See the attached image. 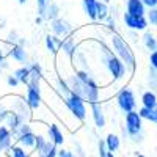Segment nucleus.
Returning a JSON list of instances; mask_svg holds the SVG:
<instances>
[{
  "mask_svg": "<svg viewBox=\"0 0 157 157\" xmlns=\"http://www.w3.org/2000/svg\"><path fill=\"white\" fill-rule=\"evenodd\" d=\"M49 29H50L52 35H55V36L60 38V39L66 38V36H69V35H72V33L75 32L74 25H72L68 19H64V17H61V16L57 17V19H54V21H50V22H49Z\"/></svg>",
  "mask_w": 157,
  "mask_h": 157,
  "instance_id": "nucleus-9",
  "label": "nucleus"
},
{
  "mask_svg": "<svg viewBox=\"0 0 157 157\" xmlns=\"http://www.w3.org/2000/svg\"><path fill=\"white\" fill-rule=\"evenodd\" d=\"M141 41H143V46H145L149 52H154L157 50V38L152 32H145L143 33V38H141Z\"/></svg>",
  "mask_w": 157,
  "mask_h": 157,
  "instance_id": "nucleus-27",
  "label": "nucleus"
},
{
  "mask_svg": "<svg viewBox=\"0 0 157 157\" xmlns=\"http://www.w3.org/2000/svg\"><path fill=\"white\" fill-rule=\"evenodd\" d=\"M0 157H5V155H3V154H0Z\"/></svg>",
  "mask_w": 157,
  "mask_h": 157,
  "instance_id": "nucleus-45",
  "label": "nucleus"
},
{
  "mask_svg": "<svg viewBox=\"0 0 157 157\" xmlns=\"http://www.w3.org/2000/svg\"><path fill=\"white\" fill-rule=\"evenodd\" d=\"M6 85H8L10 88H17L21 83L16 80V77L13 75V74H8V75H6Z\"/></svg>",
  "mask_w": 157,
  "mask_h": 157,
  "instance_id": "nucleus-36",
  "label": "nucleus"
},
{
  "mask_svg": "<svg viewBox=\"0 0 157 157\" xmlns=\"http://www.w3.org/2000/svg\"><path fill=\"white\" fill-rule=\"evenodd\" d=\"M24 99L27 102V105L30 107L32 113L39 110L43 107V88H41V82H35L30 80V83L25 86V94Z\"/></svg>",
  "mask_w": 157,
  "mask_h": 157,
  "instance_id": "nucleus-5",
  "label": "nucleus"
},
{
  "mask_svg": "<svg viewBox=\"0 0 157 157\" xmlns=\"http://www.w3.org/2000/svg\"><path fill=\"white\" fill-rule=\"evenodd\" d=\"M13 75H14L16 80H17L21 85H24V86H27V85L30 83V69H29L27 64L16 68L14 71H13Z\"/></svg>",
  "mask_w": 157,
  "mask_h": 157,
  "instance_id": "nucleus-22",
  "label": "nucleus"
},
{
  "mask_svg": "<svg viewBox=\"0 0 157 157\" xmlns=\"http://www.w3.org/2000/svg\"><path fill=\"white\" fill-rule=\"evenodd\" d=\"M135 157H146V155L141 154V152H135Z\"/></svg>",
  "mask_w": 157,
  "mask_h": 157,
  "instance_id": "nucleus-43",
  "label": "nucleus"
},
{
  "mask_svg": "<svg viewBox=\"0 0 157 157\" xmlns=\"http://www.w3.org/2000/svg\"><path fill=\"white\" fill-rule=\"evenodd\" d=\"M141 2H143V5L146 6V10L155 8V6H157V0H141Z\"/></svg>",
  "mask_w": 157,
  "mask_h": 157,
  "instance_id": "nucleus-39",
  "label": "nucleus"
},
{
  "mask_svg": "<svg viewBox=\"0 0 157 157\" xmlns=\"http://www.w3.org/2000/svg\"><path fill=\"white\" fill-rule=\"evenodd\" d=\"M146 19L149 22V25L152 27H157V6L155 8H149L146 11Z\"/></svg>",
  "mask_w": 157,
  "mask_h": 157,
  "instance_id": "nucleus-32",
  "label": "nucleus"
},
{
  "mask_svg": "<svg viewBox=\"0 0 157 157\" xmlns=\"http://www.w3.org/2000/svg\"><path fill=\"white\" fill-rule=\"evenodd\" d=\"M149 66L157 72V50H154V52L149 54Z\"/></svg>",
  "mask_w": 157,
  "mask_h": 157,
  "instance_id": "nucleus-37",
  "label": "nucleus"
},
{
  "mask_svg": "<svg viewBox=\"0 0 157 157\" xmlns=\"http://www.w3.org/2000/svg\"><path fill=\"white\" fill-rule=\"evenodd\" d=\"M78 47H80V44H78V41L75 39V32L72 33V35H69V36H66V38H63L61 39V44H60V54L61 55H64L69 61L74 58V55L77 54V50H78ZM58 54V55H60Z\"/></svg>",
  "mask_w": 157,
  "mask_h": 157,
  "instance_id": "nucleus-12",
  "label": "nucleus"
},
{
  "mask_svg": "<svg viewBox=\"0 0 157 157\" xmlns=\"http://www.w3.org/2000/svg\"><path fill=\"white\" fill-rule=\"evenodd\" d=\"M60 13H61L60 5L55 2V0H49V2L46 3V6L43 8V11L39 13L38 16L43 17L44 22H50V21H54V19L60 17Z\"/></svg>",
  "mask_w": 157,
  "mask_h": 157,
  "instance_id": "nucleus-16",
  "label": "nucleus"
},
{
  "mask_svg": "<svg viewBox=\"0 0 157 157\" xmlns=\"http://www.w3.org/2000/svg\"><path fill=\"white\" fill-rule=\"evenodd\" d=\"M64 82L69 86L71 93L77 94L80 99H83L88 104L93 102H101V94H102V88L98 83V80L93 77L91 72L86 71H74L71 74L63 75Z\"/></svg>",
  "mask_w": 157,
  "mask_h": 157,
  "instance_id": "nucleus-1",
  "label": "nucleus"
},
{
  "mask_svg": "<svg viewBox=\"0 0 157 157\" xmlns=\"http://www.w3.org/2000/svg\"><path fill=\"white\" fill-rule=\"evenodd\" d=\"M27 66L30 69V80H35V82H43L44 80V69L41 66V63L29 61Z\"/></svg>",
  "mask_w": 157,
  "mask_h": 157,
  "instance_id": "nucleus-21",
  "label": "nucleus"
},
{
  "mask_svg": "<svg viewBox=\"0 0 157 157\" xmlns=\"http://www.w3.org/2000/svg\"><path fill=\"white\" fill-rule=\"evenodd\" d=\"M8 107H10V110H13L14 113H17V115L22 118L24 123H30V121H32L33 115H32L30 107L27 105V102H25L24 96H13Z\"/></svg>",
  "mask_w": 157,
  "mask_h": 157,
  "instance_id": "nucleus-10",
  "label": "nucleus"
},
{
  "mask_svg": "<svg viewBox=\"0 0 157 157\" xmlns=\"http://www.w3.org/2000/svg\"><path fill=\"white\" fill-rule=\"evenodd\" d=\"M8 113H10V107H8V104H6V102H3V101H0V124H3V123H5Z\"/></svg>",
  "mask_w": 157,
  "mask_h": 157,
  "instance_id": "nucleus-33",
  "label": "nucleus"
},
{
  "mask_svg": "<svg viewBox=\"0 0 157 157\" xmlns=\"http://www.w3.org/2000/svg\"><path fill=\"white\" fill-rule=\"evenodd\" d=\"M8 68H10V61H8V57H6V50H5L3 44L0 43V74L5 72Z\"/></svg>",
  "mask_w": 157,
  "mask_h": 157,
  "instance_id": "nucleus-30",
  "label": "nucleus"
},
{
  "mask_svg": "<svg viewBox=\"0 0 157 157\" xmlns=\"http://www.w3.org/2000/svg\"><path fill=\"white\" fill-rule=\"evenodd\" d=\"M17 2H19V5H25V3L29 2V0H17Z\"/></svg>",
  "mask_w": 157,
  "mask_h": 157,
  "instance_id": "nucleus-42",
  "label": "nucleus"
},
{
  "mask_svg": "<svg viewBox=\"0 0 157 157\" xmlns=\"http://www.w3.org/2000/svg\"><path fill=\"white\" fill-rule=\"evenodd\" d=\"M6 57L11 58L13 61L19 63L21 66H24V64H29V61H30V55H29V52H27V47H22V46H19V44L8 46Z\"/></svg>",
  "mask_w": 157,
  "mask_h": 157,
  "instance_id": "nucleus-13",
  "label": "nucleus"
},
{
  "mask_svg": "<svg viewBox=\"0 0 157 157\" xmlns=\"http://www.w3.org/2000/svg\"><path fill=\"white\" fill-rule=\"evenodd\" d=\"M115 101H116V105L124 115L129 113V112H134L137 110V98H135V93L130 88L127 86H123L120 91L116 93L115 96Z\"/></svg>",
  "mask_w": 157,
  "mask_h": 157,
  "instance_id": "nucleus-7",
  "label": "nucleus"
},
{
  "mask_svg": "<svg viewBox=\"0 0 157 157\" xmlns=\"http://www.w3.org/2000/svg\"><path fill=\"white\" fill-rule=\"evenodd\" d=\"M109 151L105 148V143H104V138L102 140H98V155L99 157H107Z\"/></svg>",
  "mask_w": 157,
  "mask_h": 157,
  "instance_id": "nucleus-35",
  "label": "nucleus"
},
{
  "mask_svg": "<svg viewBox=\"0 0 157 157\" xmlns=\"http://www.w3.org/2000/svg\"><path fill=\"white\" fill-rule=\"evenodd\" d=\"M96 8L98 0H82V10L90 21H96Z\"/></svg>",
  "mask_w": 157,
  "mask_h": 157,
  "instance_id": "nucleus-26",
  "label": "nucleus"
},
{
  "mask_svg": "<svg viewBox=\"0 0 157 157\" xmlns=\"http://www.w3.org/2000/svg\"><path fill=\"white\" fill-rule=\"evenodd\" d=\"M140 102H141L143 109H154L157 105V94L154 93V91L148 90V91H145V93L141 94Z\"/></svg>",
  "mask_w": 157,
  "mask_h": 157,
  "instance_id": "nucleus-25",
  "label": "nucleus"
},
{
  "mask_svg": "<svg viewBox=\"0 0 157 157\" xmlns=\"http://www.w3.org/2000/svg\"><path fill=\"white\" fill-rule=\"evenodd\" d=\"M58 98H60V101L63 102V105L68 109V112L71 113V116L77 123H85L86 116H88V109H86V102L83 99H80L77 94L71 93V91L68 94L58 96Z\"/></svg>",
  "mask_w": 157,
  "mask_h": 157,
  "instance_id": "nucleus-4",
  "label": "nucleus"
},
{
  "mask_svg": "<svg viewBox=\"0 0 157 157\" xmlns=\"http://www.w3.org/2000/svg\"><path fill=\"white\" fill-rule=\"evenodd\" d=\"M19 38H21V35H19L16 30H10V32H8V35H6V38H5V44H6V46L17 44Z\"/></svg>",
  "mask_w": 157,
  "mask_h": 157,
  "instance_id": "nucleus-31",
  "label": "nucleus"
},
{
  "mask_svg": "<svg viewBox=\"0 0 157 157\" xmlns=\"http://www.w3.org/2000/svg\"><path fill=\"white\" fill-rule=\"evenodd\" d=\"M107 157H116V155H115L113 152H109V154H107Z\"/></svg>",
  "mask_w": 157,
  "mask_h": 157,
  "instance_id": "nucleus-44",
  "label": "nucleus"
},
{
  "mask_svg": "<svg viewBox=\"0 0 157 157\" xmlns=\"http://www.w3.org/2000/svg\"><path fill=\"white\" fill-rule=\"evenodd\" d=\"M90 110H91V120L94 123L96 129H104L107 124V116H105V110H104L102 102H93L90 104Z\"/></svg>",
  "mask_w": 157,
  "mask_h": 157,
  "instance_id": "nucleus-15",
  "label": "nucleus"
},
{
  "mask_svg": "<svg viewBox=\"0 0 157 157\" xmlns=\"http://www.w3.org/2000/svg\"><path fill=\"white\" fill-rule=\"evenodd\" d=\"M60 44H61V39L57 38L55 35L47 33L44 36V46L49 54H52L54 57H58V54H60Z\"/></svg>",
  "mask_w": 157,
  "mask_h": 157,
  "instance_id": "nucleus-18",
  "label": "nucleus"
},
{
  "mask_svg": "<svg viewBox=\"0 0 157 157\" xmlns=\"http://www.w3.org/2000/svg\"><path fill=\"white\" fill-rule=\"evenodd\" d=\"M104 143H105V148H107V151L109 152H118L120 151V148H121V138H120V135H116V134H113V132H110V134H107L105 135V138H104Z\"/></svg>",
  "mask_w": 157,
  "mask_h": 157,
  "instance_id": "nucleus-20",
  "label": "nucleus"
},
{
  "mask_svg": "<svg viewBox=\"0 0 157 157\" xmlns=\"http://www.w3.org/2000/svg\"><path fill=\"white\" fill-rule=\"evenodd\" d=\"M138 112V115L141 116V120H146V121H151V123H154V124H157V105L154 107V109H140V110H137Z\"/></svg>",
  "mask_w": 157,
  "mask_h": 157,
  "instance_id": "nucleus-29",
  "label": "nucleus"
},
{
  "mask_svg": "<svg viewBox=\"0 0 157 157\" xmlns=\"http://www.w3.org/2000/svg\"><path fill=\"white\" fill-rule=\"evenodd\" d=\"M101 60L104 63V66H105V69L109 71V74L112 75V80L113 82H118V80H123V78L126 77L127 74V69L124 66V63L118 58L113 52L110 50V47H107L105 44L101 43Z\"/></svg>",
  "mask_w": 157,
  "mask_h": 157,
  "instance_id": "nucleus-3",
  "label": "nucleus"
},
{
  "mask_svg": "<svg viewBox=\"0 0 157 157\" xmlns=\"http://www.w3.org/2000/svg\"><path fill=\"white\" fill-rule=\"evenodd\" d=\"M0 29H5V19L0 21Z\"/></svg>",
  "mask_w": 157,
  "mask_h": 157,
  "instance_id": "nucleus-41",
  "label": "nucleus"
},
{
  "mask_svg": "<svg viewBox=\"0 0 157 157\" xmlns=\"http://www.w3.org/2000/svg\"><path fill=\"white\" fill-rule=\"evenodd\" d=\"M124 132L130 138H137L143 132V120L137 110L124 115Z\"/></svg>",
  "mask_w": 157,
  "mask_h": 157,
  "instance_id": "nucleus-8",
  "label": "nucleus"
},
{
  "mask_svg": "<svg viewBox=\"0 0 157 157\" xmlns=\"http://www.w3.org/2000/svg\"><path fill=\"white\" fill-rule=\"evenodd\" d=\"M13 145H14L13 132L5 124H0V154H5Z\"/></svg>",
  "mask_w": 157,
  "mask_h": 157,
  "instance_id": "nucleus-17",
  "label": "nucleus"
},
{
  "mask_svg": "<svg viewBox=\"0 0 157 157\" xmlns=\"http://www.w3.org/2000/svg\"><path fill=\"white\" fill-rule=\"evenodd\" d=\"M123 22L126 25V29L132 30V32H146L149 27V22L146 16H134L124 11L123 14Z\"/></svg>",
  "mask_w": 157,
  "mask_h": 157,
  "instance_id": "nucleus-11",
  "label": "nucleus"
},
{
  "mask_svg": "<svg viewBox=\"0 0 157 157\" xmlns=\"http://www.w3.org/2000/svg\"><path fill=\"white\" fill-rule=\"evenodd\" d=\"M46 138L52 143V145H55L57 148L63 146L64 141H66V137H64L61 127L57 123H49L47 124V127H46Z\"/></svg>",
  "mask_w": 157,
  "mask_h": 157,
  "instance_id": "nucleus-14",
  "label": "nucleus"
},
{
  "mask_svg": "<svg viewBox=\"0 0 157 157\" xmlns=\"http://www.w3.org/2000/svg\"><path fill=\"white\" fill-rule=\"evenodd\" d=\"M32 154H35V157H57L58 155V148L55 145H52V143L47 140V143L43 148H39L38 151H35Z\"/></svg>",
  "mask_w": 157,
  "mask_h": 157,
  "instance_id": "nucleus-23",
  "label": "nucleus"
},
{
  "mask_svg": "<svg viewBox=\"0 0 157 157\" xmlns=\"http://www.w3.org/2000/svg\"><path fill=\"white\" fill-rule=\"evenodd\" d=\"M110 50L120 58L126 69L132 74L137 68V58H135V52L132 50L130 44L120 35V33H110Z\"/></svg>",
  "mask_w": 157,
  "mask_h": 157,
  "instance_id": "nucleus-2",
  "label": "nucleus"
},
{
  "mask_svg": "<svg viewBox=\"0 0 157 157\" xmlns=\"http://www.w3.org/2000/svg\"><path fill=\"white\" fill-rule=\"evenodd\" d=\"M57 157H58V155H57Z\"/></svg>",
  "mask_w": 157,
  "mask_h": 157,
  "instance_id": "nucleus-46",
  "label": "nucleus"
},
{
  "mask_svg": "<svg viewBox=\"0 0 157 157\" xmlns=\"http://www.w3.org/2000/svg\"><path fill=\"white\" fill-rule=\"evenodd\" d=\"M47 2H49V0H36V13H38V14L43 11V8L46 6Z\"/></svg>",
  "mask_w": 157,
  "mask_h": 157,
  "instance_id": "nucleus-38",
  "label": "nucleus"
},
{
  "mask_svg": "<svg viewBox=\"0 0 157 157\" xmlns=\"http://www.w3.org/2000/svg\"><path fill=\"white\" fill-rule=\"evenodd\" d=\"M13 135H14V145H19V146L25 148L27 151H33L35 140H36V132L33 130V126L30 123L22 124L17 130L13 132Z\"/></svg>",
  "mask_w": 157,
  "mask_h": 157,
  "instance_id": "nucleus-6",
  "label": "nucleus"
},
{
  "mask_svg": "<svg viewBox=\"0 0 157 157\" xmlns=\"http://www.w3.org/2000/svg\"><path fill=\"white\" fill-rule=\"evenodd\" d=\"M3 155L5 157H32V151H27L19 145H13Z\"/></svg>",
  "mask_w": 157,
  "mask_h": 157,
  "instance_id": "nucleus-28",
  "label": "nucleus"
},
{
  "mask_svg": "<svg viewBox=\"0 0 157 157\" xmlns=\"http://www.w3.org/2000/svg\"><path fill=\"white\" fill-rule=\"evenodd\" d=\"M35 24H36V25H43V24H44L43 17H39V16H36V19H35Z\"/></svg>",
  "mask_w": 157,
  "mask_h": 157,
  "instance_id": "nucleus-40",
  "label": "nucleus"
},
{
  "mask_svg": "<svg viewBox=\"0 0 157 157\" xmlns=\"http://www.w3.org/2000/svg\"><path fill=\"white\" fill-rule=\"evenodd\" d=\"M47 143V138H46V135H43V134H36V140H35V146H33V151L32 152H35V151H38L39 148H43L44 145Z\"/></svg>",
  "mask_w": 157,
  "mask_h": 157,
  "instance_id": "nucleus-34",
  "label": "nucleus"
},
{
  "mask_svg": "<svg viewBox=\"0 0 157 157\" xmlns=\"http://www.w3.org/2000/svg\"><path fill=\"white\" fill-rule=\"evenodd\" d=\"M146 6L141 0H126V13L134 16H146Z\"/></svg>",
  "mask_w": 157,
  "mask_h": 157,
  "instance_id": "nucleus-19",
  "label": "nucleus"
},
{
  "mask_svg": "<svg viewBox=\"0 0 157 157\" xmlns=\"http://www.w3.org/2000/svg\"><path fill=\"white\" fill-rule=\"evenodd\" d=\"M110 14H112V13H110V8H109L107 0H98V8H96V21L104 24V21H105Z\"/></svg>",
  "mask_w": 157,
  "mask_h": 157,
  "instance_id": "nucleus-24",
  "label": "nucleus"
}]
</instances>
